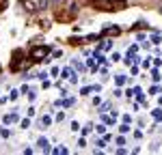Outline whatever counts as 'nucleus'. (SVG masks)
<instances>
[{"label":"nucleus","mask_w":162,"mask_h":155,"mask_svg":"<svg viewBox=\"0 0 162 155\" xmlns=\"http://www.w3.org/2000/svg\"><path fill=\"white\" fill-rule=\"evenodd\" d=\"M91 4L102 9V11H115V2L112 0H91Z\"/></svg>","instance_id":"nucleus-1"},{"label":"nucleus","mask_w":162,"mask_h":155,"mask_svg":"<svg viewBox=\"0 0 162 155\" xmlns=\"http://www.w3.org/2000/svg\"><path fill=\"white\" fill-rule=\"evenodd\" d=\"M48 52H50V48H43V45H39V48H33V52H30V58H35V60H41V58H46V56H48Z\"/></svg>","instance_id":"nucleus-2"},{"label":"nucleus","mask_w":162,"mask_h":155,"mask_svg":"<svg viewBox=\"0 0 162 155\" xmlns=\"http://www.w3.org/2000/svg\"><path fill=\"white\" fill-rule=\"evenodd\" d=\"M24 54L17 50V52H13V62H11V71H17V69H22L24 67Z\"/></svg>","instance_id":"nucleus-3"},{"label":"nucleus","mask_w":162,"mask_h":155,"mask_svg":"<svg viewBox=\"0 0 162 155\" xmlns=\"http://www.w3.org/2000/svg\"><path fill=\"white\" fill-rule=\"evenodd\" d=\"M37 144H39V149H41V151H46V153L50 151V142H48V138H39Z\"/></svg>","instance_id":"nucleus-4"},{"label":"nucleus","mask_w":162,"mask_h":155,"mask_svg":"<svg viewBox=\"0 0 162 155\" xmlns=\"http://www.w3.org/2000/svg\"><path fill=\"white\" fill-rule=\"evenodd\" d=\"M17 121H20V116H17V114H4V123L7 125H13Z\"/></svg>","instance_id":"nucleus-5"},{"label":"nucleus","mask_w":162,"mask_h":155,"mask_svg":"<svg viewBox=\"0 0 162 155\" xmlns=\"http://www.w3.org/2000/svg\"><path fill=\"white\" fill-rule=\"evenodd\" d=\"M56 106H63V108H69V106H74V97H67L65 101H63V99H58V101H56Z\"/></svg>","instance_id":"nucleus-6"},{"label":"nucleus","mask_w":162,"mask_h":155,"mask_svg":"<svg viewBox=\"0 0 162 155\" xmlns=\"http://www.w3.org/2000/svg\"><path fill=\"white\" fill-rule=\"evenodd\" d=\"M50 123H52V116H48V114H46V116H41V121H39L41 127H48Z\"/></svg>","instance_id":"nucleus-7"},{"label":"nucleus","mask_w":162,"mask_h":155,"mask_svg":"<svg viewBox=\"0 0 162 155\" xmlns=\"http://www.w3.org/2000/svg\"><path fill=\"white\" fill-rule=\"evenodd\" d=\"M119 32H121V30L117 28V26H115V28H106V30H104V35H119Z\"/></svg>","instance_id":"nucleus-8"},{"label":"nucleus","mask_w":162,"mask_h":155,"mask_svg":"<svg viewBox=\"0 0 162 155\" xmlns=\"http://www.w3.org/2000/svg\"><path fill=\"white\" fill-rule=\"evenodd\" d=\"M151 116H154L156 121H162V110H160V108H158V110H154V112H151Z\"/></svg>","instance_id":"nucleus-9"},{"label":"nucleus","mask_w":162,"mask_h":155,"mask_svg":"<svg viewBox=\"0 0 162 155\" xmlns=\"http://www.w3.org/2000/svg\"><path fill=\"white\" fill-rule=\"evenodd\" d=\"M17 97H20V90H11V93H9V99H11V101L17 99Z\"/></svg>","instance_id":"nucleus-10"},{"label":"nucleus","mask_w":162,"mask_h":155,"mask_svg":"<svg viewBox=\"0 0 162 155\" xmlns=\"http://www.w3.org/2000/svg\"><path fill=\"white\" fill-rule=\"evenodd\" d=\"M9 134H11V131H9L7 127H0V136H2V138H9Z\"/></svg>","instance_id":"nucleus-11"},{"label":"nucleus","mask_w":162,"mask_h":155,"mask_svg":"<svg viewBox=\"0 0 162 155\" xmlns=\"http://www.w3.org/2000/svg\"><path fill=\"white\" fill-rule=\"evenodd\" d=\"M91 90H93V86H84L82 90H80V95H89V93H91Z\"/></svg>","instance_id":"nucleus-12"},{"label":"nucleus","mask_w":162,"mask_h":155,"mask_svg":"<svg viewBox=\"0 0 162 155\" xmlns=\"http://www.w3.org/2000/svg\"><path fill=\"white\" fill-rule=\"evenodd\" d=\"M115 82H117L119 86H121V84H125V76H117V80H115Z\"/></svg>","instance_id":"nucleus-13"},{"label":"nucleus","mask_w":162,"mask_h":155,"mask_svg":"<svg viewBox=\"0 0 162 155\" xmlns=\"http://www.w3.org/2000/svg\"><path fill=\"white\" fill-rule=\"evenodd\" d=\"M74 67L80 69V71H84V65H82V62H78V60H74Z\"/></svg>","instance_id":"nucleus-14"},{"label":"nucleus","mask_w":162,"mask_h":155,"mask_svg":"<svg viewBox=\"0 0 162 155\" xmlns=\"http://www.w3.org/2000/svg\"><path fill=\"white\" fill-rule=\"evenodd\" d=\"M119 131H121V134H128V131H130V127H128V125H121V127H119Z\"/></svg>","instance_id":"nucleus-15"},{"label":"nucleus","mask_w":162,"mask_h":155,"mask_svg":"<svg viewBox=\"0 0 162 155\" xmlns=\"http://www.w3.org/2000/svg\"><path fill=\"white\" fill-rule=\"evenodd\" d=\"M151 76H154V80H156V82L160 80V73H158V69H154V71H151Z\"/></svg>","instance_id":"nucleus-16"},{"label":"nucleus","mask_w":162,"mask_h":155,"mask_svg":"<svg viewBox=\"0 0 162 155\" xmlns=\"http://www.w3.org/2000/svg\"><path fill=\"white\" fill-rule=\"evenodd\" d=\"M7 4H9L7 0H0V11H4V9H7Z\"/></svg>","instance_id":"nucleus-17"},{"label":"nucleus","mask_w":162,"mask_h":155,"mask_svg":"<svg viewBox=\"0 0 162 155\" xmlns=\"http://www.w3.org/2000/svg\"><path fill=\"white\" fill-rule=\"evenodd\" d=\"M54 153H67V149L65 147H58V149H54Z\"/></svg>","instance_id":"nucleus-18"}]
</instances>
